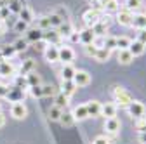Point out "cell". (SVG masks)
Returning a JSON list of instances; mask_svg holds the SVG:
<instances>
[{"label":"cell","instance_id":"obj_18","mask_svg":"<svg viewBox=\"0 0 146 144\" xmlns=\"http://www.w3.org/2000/svg\"><path fill=\"white\" fill-rule=\"evenodd\" d=\"M144 49H146V45H143V44L137 42V40H132L127 50L132 54V57H137V56H141V54H144Z\"/></svg>","mask_w":146,"mask_h":144},{"label":"cell","instance_id":"obj_40","mask_svg":"<svg viewBox=\"0 0 146 144\" xmlns=\"http://www.w3.org/2000/svg\"><path fill=\"white\" fill-rule=\"evenodd\" d=\"M104 49H108V50L117 49V37H106L104 38Z\"/></svg>","mask_w":146,"mask_h":144},{"label":"cell","instance_id":"obj_38","mask_svg":"<svg viewBox=\"0 0 146 144\" xmlns=\"http://www.w3.org/2000/svg\"><path fill=\"white\" fill-rule=\"evenodd\" d=\"M59 122H61V125H64V127H70V125H73V116H71V113H61V118H59Z\"/></svg>","mask_w":146,"mask_h":144},{"label":"cell","instance_id":"obj_8","mask_svg":"<svg viewBox=\"0 0 146 144\" xmlns=\"http://www.w3.org/2000/svg\"><path fill=\"white\" fill-rule=\"evenodd\" d=\"M44 57L47 63H58L59 61V47L58 45H47L44 49Z\"/></svg>","mask_w":146,"mask_h":144},{"label":"cell","instance_id":"obj_33","mask_svg":"<svg viewBox=\"0 0 146 144\" xmlns=\"http://www.w3.org/2000/svg\"><path fill=\"white\" fill-rule=\"evenodd\" d=\"M61 113H63V110H59L58 106H52L50 110H49V120H52V122H59Z\"/></svg>","mask_w":146,"mask_h":144},{"label":"cell","instance_id":"obj_16","mask_svg":"<svg viewBox=\"0 0 146 144\" xmlns=\"http://www.w3.org/2000/svg\"><path fill=\"white\" fill-rule=\"evenodd\" d=\"M71 116H73V120H75V122H82V120L89 118V113H87V108H85V104H80V106H77L75 110L71 111Z\"/></svg>","mask_w":146,"mask_h":144},{"label":"cell","instance_id":"obj_41","mask_svg":"<svg viewBox=\"0 0 146 144\" xmlns=\"http://www.w3.org/2000/svg\"><path fill=\"white\" fill-rule=\"evenodd\" d=\"M16 50H14V47L12 45H7V47H4L2 49V56H4V59H11V57H14L16 56Z\"/></svg>","mask_w":146,"mask_h":144},{"label":"cell","instance_id":"obj_32","mask_svg":"<svg viewBox=\"0 0 146 144\" xmlns=\"http://www.w3.org/2000/svg\"><path fill=\"white\" fill-rule=\"evenodd\" d=\"M14 85L17 89H21V90H28V82H26V77H23V75L14 77Z\"/></svg>","mask_w":146,"mask_h":144},{"label":"cell","instance_id":"obj_14","mask_svg":"<svg viewBox=\"0 0 146 144\" xmlns=\"http://www.w3.org/2000/svg\"><path fill=\"white\" fill-rule=\"evenodd\" d=\"M42 40H45L49 45H59L61 37L58 35L56 30H47V31H44V38H42Z\"/></svg>","mask_w":146,"mask_h":144},{"label":"cell","instance_id":"obj_17","mask_svg":"<svg viewBox=\"0 0 146 144\" xmlns=\"http://www.w3.org/2000/svg\"><path fill=\"white\" fill-rule=\"evenodd\" d=\"M89 116H101V102L99 101H89L85 102Z\"/></svg>","mask_w":146,"mask_h":144},{"label":"cell","instance_id":"obj_21","mask_svg":"<svg viewBox=\"0 0 146 144\" xmlns=\"http://www.w3.org/2000/svg\"><path fill=\"white\" fill-rule=\"evenodd\" d=\"M117 59H118V63L120 64H131L132 61H134V57H132V54L127 50V49H123V50H118V54H117Z\"/></svg>","mask_w":146,"mask_h":144},{"label":"cell","instance_id":"obj_58","mask_svg":"<svg viewBox=\"0 0 146 144\" xmlns=\"http://www.w3.org/2000/svg\"><path fill=\"white\" fill-rule=\"evenodd\" d=\"M0 24H2V19H0Z\"/></svg>","mask_w":146,"mask_h":144},{"label":"cell","instance_id":"obj_57","mask_svg":"<svg viewBox=\"0 0 146 144\" xmlns=\"http://www.w3.org/2000/svg\"><path fill=\"white\" fill-rule=\"evenodd\" d=\"M0 111H2V104H0Z\"/></svg>","mask_w":146,"mask_h":144},{"label":"cell","instance_id":"obj_35","mask_svg":"<svg viewBox=\"0 0 146 144\" xmlns=\"http://www.w3.org/2000/svg\"><path fill=\"white\" fill-rule=\"evenodd\" d=\"M131 38H127V37H117V49L118 50H123V49H129L131 45Z\"/></svg>","mask_w":146,"mask_h":144},{"label":"cell","instance_id":"obj_39","mask_svg":"<svg viewBox=\"0 0 146 144\" xmlns=\"http://www.w3.org/2000/svg\"><path fill=\"white\" fill-rule=\"evenodd\" d=\"M14 31H16V33H26V31H28V23L17 19L16 24H14Z\"/></svg>","mask_w":146,"mask_h":144},{"label":"cell","instance_id":"obj_56","mask_svg":"<svg viewBox=\"0 0 146 144\" xmlns=\"http://www.w3.org/2000/svg\"><path fill=\"white\" fill-rule=\"evenodd\" d=\"M2 35H4V26L0 24V37H2Z\"/></svg>","mask_w":146,"mask_h":144},{"label":"cell","instance_id":"obj_1","mask_svg":"<svg viewBox=\"0 0 146 144\" xmlns=\"http://www.w3.org/2000/svg\"><path fill=\"white\" fill-rule=\"evenodd\" d=\"M104 16V12L103 11H99V9H96V7H92V9H89V11H85L84 12V16H82V19H84V23H85V26L87 28H92L101 17Z\"/></svg>","mask_w":146,"mask_h":144},{"label":"cell","instance_id":"obj_48","mask_svg":"<svg viewBox=\"0 0 146 144\" xmlns=\"http://www.w3.org/2000/svg\"><path fill=\"white\" fill-rule=\"evenodd\" d=\"M137 42H141L143 45H146V30H137Z\"/></svg>","mask_w":146,"mask_h":144},{"label":"cell","instance_id":"obj_51","mask_svg":"<svg viewBox=\"0 0 146 144\" xmlns=\"http://www.w3.org/2000/svg\"><path fill=\"white\" fill-rule=\"evenodd\" d=\"M7 94H9V87L0 83V97H7Z\"/></svg>","mask_w":146,"mask_h":144},{"label":"cell","instance_id":"obj_29","mask_svg":"<svg viewBox=\"0 0 146 144\" xmlns=\"http://www.w3.org/2000/svg\"><path fill=\"white\" fill-rule=\"evenodd\" d=\"M68 101H70L68 96H64L63 92H58V94H56V102H54V106H58L59 110H64V108L68 106Z\"/></svg>","mask_w":146,"mask_h":144},{"label":"cell","instance_id":"obj_50","mask_svg":"<svg viewBox=\"0 0 146 144\" xmlns=\"http://www.w3.org/2000/svg\"><path fill=\"white\" fill-rule=\"evenodd\" d=\"M9 14H11V12H9V9H7V5H2V7H0V19H2V21L5 19Z\"/></svg>","mask_w":146,"mask_h":144},{"label":"cell","instance_id":"obj_47","mask_svg":"<svg viewBox=\"0 0 146 144\" xmlns=\"http://www.w3.org/2000/svg\"><path fill=\"white\" fill-rule=\"evenodd\" d=\"M84 50H85V54L89 57H94L96 56V50H98V47H94L92 44H89V45H84Z\"/></svg>","mask_w":146,"mask_h":144},{"label":"cell","instance_id":"obj_49","mask_svg":"<svg viewBox=\"0 0 146 144\" xmlns=\"http://www.w3.org/2000/svg\"><path fill=\"white\" fill-rule=\"evenodd\" d=\"M104 38H106V37H94V42H92V45H94V47H98V49L104 47Z\"/></svg>","mask_w":146,"mask_h":144},{"label":"cell","instance_id":"obj_59","mask_svg":"<svg viewBox=\"0 0 146 144\" xmlns=\"http://www.w3.org/2000/svg\"><path fill=\"white\" fill-rule=\"evenodd\" d=\"M92 2H96V0H92Z\"/></svg>","mask_w":146,"mask_h":144},{"label":"cell","instance_id":"obj_3","mask_svg":"<svg viewBox=\"0 0 146 144\" xmlns=\"http://www.w3.org/2000/svg\"><path fill=\"white\" fill-rule=\"evenodd\" d=\"M11 115H12V118H16V120H23V118H26V115H28V108H26V104H25L23 101H16V102H12V106H11Z\"/></svg>","mask_w":146,"mask_h":144},{"label":"cell","instance_id":"obj_22","mask_svg":"<svg viewBox=\"0 0 146 144\" xmlns=\"http://www.w3.org/2000/svg\"><path fill=\"white\" fill-rule=\"evenodd\" d=\"M33 69H35V61H33V59H26V61H23V64L19 66V75L26 77L28 73H31Z\"/></svg>","mask_w":146,"mask_h":144},{"label":"cell","instance_id":"obj_37","mask_svg":"<svg viewBox=\"0 0 146 144\" xmlns=\"http://www.w3.org/2000/svg\"><path fill=\"white\" fill-rule=\"evenodd\" d=\"M28 92H30V96H31V97H35V99L44 97V94H42V85H33V87H28Z\"/></svg>","mask_w":146,"mask_h":144},{"label":"cell","instance_id":"obj_25","mask_svg":"<svg viewBox=\"0 0 146 144\" xmlns=\"http://www.w3.org/2000/svg\"><path fill=\"white\" fill-rule=\"evenodd\" d=\"M75 68H73L71 64H63V69H61V78L63 80H73V77H75Z\"/></svg>","mask_w":146,"mask_h":144},{"label":"cell","instance_id":"obj_19","mask_svg":"<svg viewBox=\"0 0 146 144\" xmlns=\"http://www.w3.org/2000/svg\"><path fill=\"white\" fill-rule=\"evenodd\" d=\"M0 75H4V77H12L14 75V66L9 59L0 61Z\"/></svg>","mask_w":146,"mask_h":144},{"label":"cell","instance_id":"obj_54","mask_svg":"<svg viewBox=\"0 0 146 144\" xmlns=\"http://www.w3.org/2000/svg\"><path fill=\"white\" fill-rule=\"evenodd\" d=\"M4 125H5V115H4L2 111H0V129H2Z\"/></svg>","mask_w":146,"mask_h":144},{"label":"cell","instance_id":"obj_12","mask_svg":"<svg viewBox=\"0 0 146 144\" xmlns=\"http://www.w3.org/2000/svg\"><path fill=\"white\" fill-rule=\"evenodd\" d=\"M25 35H26V42H33V44L40 42L44 38V31L38 28H28V31Z\"/></svg>","mask_w":146,"mask_h":144},{"label":"cell","instance_id":"obj_27","mask_svg":"<svg viewBox=\"0 0 146 144\" xmlns=\"http://www.w3.org/2000/svg\"><path fill=\"white\" fill-rule=\"evenodd\" d=\"M132 26L137 30H146V14H137L132 19Z\"/></svg>","mask_w":146,"mask_h":144},{"label":"cell","instance_id":"obj_31","mask_svg":"<svg viewBox=\"0 0 146 144\" xmlns=\"http://www.w3.org/2000/svg\"><path fill=\"white\" fill-rule=\"evenodd\" d=\"M36 28L42 30V31L50 30V21H49V16H42V17H38V21H36Z\"/></svg>","mask_w":146,"mask_h":144},{"label":"cell","instance_id":"obj_2","mask_svg":"<svg viewBox=\"0 0 146 144\" xmlns=\"http://www.w3.org/2000/svg\"><path fill=\"white\" fill-rule=\"evenodd\" d=\"M113 97H115L117 102H120V106H125V108L134 101L132 96L127 92L125 89H122V87H115V89H113Z\"/></svg>","mask_w":146,"mask_h":144},{"label":"cell","instance_id":"obj_6","mask_svg":"<svg viewBox=\"0 0 146 144\" xmlns=\"http://www.w3.org/2000/svg\"><path fill=\"white\" fill-rule=\"evenodd\" d=\"M132 19H134V14L127 9H120L117 12V23L120 26H132Z\"/></svg>","mask_w":146,"mask_h":144},{"label":"cell","instance_id":"obj_42","mask_svg":"<svg viewBox=\"0 0 146 144\" xmlns=\"http://www.w3.org/2000/svg\"><path fill=\"white\" fill-rule=\"evenodd\" d=\"M21 4L17 2V0H11V2L7 4V9H9V12H16V14H19V11H21Z\"/></svg>","mask_w":146,"mask_h":144},{"label":"cell","instance_id":"obj_4","mask_svg":"<svg viewBox=\"0 0 146 144\" xmlns=\"http://www.w3.org/2000/svg\"><path fill=\"white\" fill-rule=\"evenodd\" d=\"M127 113H129L132 118H141V116H146V108H144V104L143 102H139V101H132L129 106H127Z\"/></svg>","mask_w":146,"mask_h":144},{"label":"cell","instance_id":"obj_7","mask_svg":"<svg viewBox=\"0 0 146 144\" xmlns=\"http://www.w3.org/2000/svg\"><path fill=\"white\" fill-rule=\"evenodd\" d=\"M73 83L77 85V89L78 87H87L90 83V75L87 73V71H84V69H77L75 77H73Z\"/></svg>","mask_w":146,"mask_h":144},{"label":"cell","instance_id":"obj_5","mask_svg":"<svg viewBox=\"0 0 146 144\" xmlns=\"http://www.w3.org/2000/svg\"><path fill=\"white\" fill-rule=\"evenodd\" d=\"M108 28H110V19H108V14H104L101 19L92 26V31H94L96 37H106Z\"/></svg>","mask_w":146,"mask_h":144},{"label":"cell","instance_id":"obj_10","mask_svg":"<svg viewBox=\"0 0 146 144\" xmlns=\"http://www.w3.org/2000/svg\"><path fill=\"white\" fill-rule=\"evenodd\" d=\"M104 130H106V134H113V135H117L120 132V122L117 120V116L106 118V122H104Z\"/></svg>","mask_w":146,"mask_h":144},{"label":"cell","instance_id":"obj_28","mask_svg":"<svg viewBox=\"0 0 146 144\" xmlns=\"http://www.w3.org/2000/svg\"><path fill=\"white\" fill-rule=\"evenodd\" d=\"M19 19L30 24V23L35 19V17H33V12H31V9H28V7H21V11H19Z\"/></svg>","mask_w":146,"mask_h":144},{"label":"cell","instance_id":"obj_13","mask_svg":"<svg viewBox=\"0 0 146 144\" xmlns=\"http://www.w3.org/2000/svg\"><path fill=\"white\" fill-rule=\"evenodd\" d=\"M56 31H58V35H59L61 38H68L75 30H73V24H71L70 21H63V23L56 28Z\"/></svg>","mask_w":146,"mask_h":144},{"label":"cell","instance_id":"obj_36","mask_svg":"<svg viewBox=\"0 0 146 144\" xmlns=\"http://www.w3.org/2000/svg\"><path fill=\"white\" fill-rule=\"evenodd\" d=\"M26 82H28V87H33V85H40V77L35 73V71H31V73L26 75Z\"/></svg>","mask_w":146,"mask_h":144},{"label":"cell","instance_id":"obj_24","mask_svg":"<svg viewBox=\"0 0 146 144\" xmlns=\"http://www.w3.org/2000/svg\"><path fill=\"white\" fill-rule=\"evenodd\" d=\"M118 11H120L118 0H108V2L104 4V7H103V12L104 14H111V12H118Z\"/></svg>","mask_w":146,"mask_h":144},{"label":"cell","instance_id":"obj_20","mask_svg":"<svg viewBox=\"0 0 146 144\" xmlns=\"http://www.w3.org/2000/svg\"><path fill=\"white\" fill-rule=\"evenodd\" d=\"M75 90H77V85L73 83V80H63V83H61V92L64 96L71 97L73 94H75Z\"/></svg>","mask_w":146,"mask_h":144},{"label":"cell","instance_id":"obj_30","mask_svg":"<svg viewBox=\"0 0 146 144\" xmlns=\"http://www.w3.org/2000/svg\"><path fill=\"white\" fill-rule=\"evenodd\" d=\"M59 90H58V87L56 85H52V83H47V85H42V94L44 97H50V96H56Z\"/></svg>","mask_w":146,"mask_h":144},{"label":"cell","instance_id":"obj_52","mask_svg":"<svg viewBox=\"0 0 146 144\" xmlns=\"http://www.w3.org/2000/svg\"><path fill=\"white\" fill-rule=\"evenodd\" d=\"M92 144H110V141L104 137V135H99V137H96L94 139V142Z\"/></svg>","mask_w":146,"mask_h":144},{"label":"cell","instance_id":"obj_43","mask_svg":"<svg viewBox=\"0 0 146 144\" xmlns=\"http://www.w3.org/2000/svg\"><path fill=\"white\" fill-rule=\"evenodd\" d=\"M49 21H50V28H58L61 23H63V19H61V17L58 16V14H49Z\"/></svg>","mask_w":146,"mask_h":144},{"label":"cell","instance_id":"obj_23","mask_svg":"<svg viewBox=\"0 0 146 144\" xmlns=\"http://www.w3.org/2000/svg\"><path fill=\"white\" fill-rule=\"evenodd\" d=\"M7 97H9L12 102H16V101H23V97H25V90H21V89H17V87H14V89H9V94H7Z\"/></svg>","mask_w":146,"mask_h":144},{"label":"cell","instance_id":"obj_44","mask_svg":"<svg viewBox=\"0 0 146 144\" xmlns=\"http://www.w3.org/2000/svg\"><path fill=\"white\" fill-rule=\"evenodd\" d=\"M136 129H137V132H139V134L146 132V116L137 118V122H136Z\"/></svg>","mask_w":146,"mask_h":144},{"label":"cell","instance_id":"obj_55","mask_svg":"<svg viewBox=\"0 0 146 144\" xmlns=\"http://www.w3.org/2000/svg\"><path fill=\"white\" fill-rule=\"evenodd\" d=\"M139 142H141V144H146V132L139 134Z\"/></svg>","mask_w":146,"mask_h":144},{"label":"cell","instance_id":"obj_9","mask_svg":"<svg viewBox=\"0 0 146 144\" xmlns=\"http://www.w3.org/2000/svg\"><path fill=\"white\" fill-rule=\"evenodd\" d=\"M73 59H75V50L71 47H59V61L63 64H71Z\"/></svg>","mask_w":146,"mask_h":144},{"label":"cell","instance_id":"obj_45","mask_svg":"<svg viewBox=\"0 0 146 144\" xmlns=\"http://www.w3.org/2000/svg\"><path fill=\"white\" fill-rule=\"evenodd\" d=\"M125 5H127V11H134V9H139L141 7V0H125Z\"/></svg>","mask_w":146,"mask_h":144},{"label":"cell","instance_id":"obj_15","mask_svg":"<svg viewBox=\"0 0 146 144\" xmlns=\"http://www.w3.org/2000/svg\"><path fill=\"white\" fill-rule=\"evenodd\" d=\"M101 116H104V118H113V116H117V104H113V102L101 104Z\"/></svg>","mask_w":146,"mask_h":144},{"label":"cell","instance_id":"obj_11","mask_svg":"<svg viewBox=\"0 0 146 144\" xmlns=\"http://www.w3.org/2000/svg\"><path fill=\"white\" fill-rule=\"evenodd\" d=\"M94 31H92V28H84V30H80L78 31V38H80V42L84 44V45H89V44H92L94 42Z\"/></svg>","mask_w":146,"mask_h":144},{"label":"cell","instance_id":"obj_46","mask_svg":"<svg viewBox=\"0 0 146 144\" xmlns=\"http://www.w3.org/2000/svg\"><path fill=\"white\" fill-rule=\"evenodd\" d=\"M54 14H58V16L61 17V19H63V21H70V14H68V11H66L64 7H58Z\"/></svg>","mask_w":146,"mask_h":144},{"label":"cell","instance_id":"obj_53","mask_svg":"<svg viewBox=\"0 0 146 144\" xmlns=\"http://www.w3.org/2000/svg\"><path fill=\"white\" fill-rule=\"evenodd\" d=\"M71 42H80V38H78V31H73L71 35H70V37H68Z\"/></svg>","mask_w":146,"mask_h":144},{"label":"cell","instance_id":"obj_26","mask_svg":"<svg viewBox=\"0 0 146 144\" xmlns=\"http://www.w3.org/2000/svg\"><path fill=\"white\" fill-rule=\"evenodd\" d=\"M110 56H111V50H108V49L101 47V49H98V50H96L94 59H96V61H99V63H106V61L110 59Z\"/></svg>","mask_w":146,"mask_h":144},{"label":"cell","instance_id":"obj_34","mask_svg":"<svg viewBox=\"0 0 146 144\" xmlns=\"http://www.w3.org/2000/svg\"><path fill=\"white\" fill-rule=\"evenodd\" d=\"M12 47H14L16 52H23V50L28 49V42H26V38H17V40L12 44Z\"/></svg>","mask_w":146,"mask_h":144}]
</instances>
